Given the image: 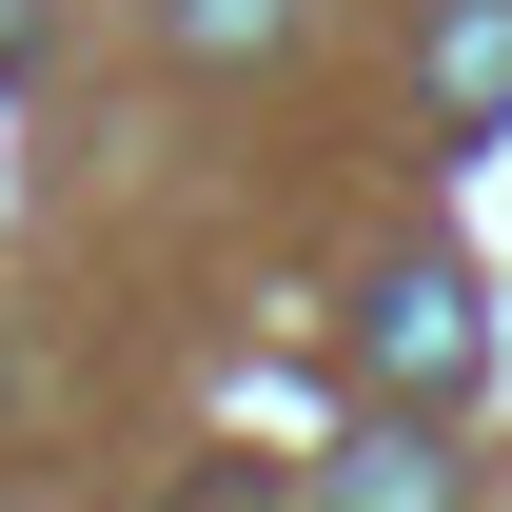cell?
<instances>
[{"mask_svg": "<svg viewBox=\"0 0 512 512\" xmlns=\"http://www.w3.org/2000/svg\"><path fill=\"white\" fill-rule=\"evenodd\" d=\"M473 355H493V316H473V276H453V256H414V276L355 296V375H375V394H453Z\"/></svg>", "mask_w": 512, "mask_h": 512, "instance_id": "cell-1", "label": "cell"}, {"mask_svg": "<svg viewBox=\"0 0 512 512\" xmlns=\"http://www.w3.org/2000/svg\"><path fill=\"white\" fill-rule=\"evenodd\" d=\"M434 119H453V158L512 138V0H453L434 20Z\"/></svg>", "mask_w": 512, "mask_h": 512, "instance_id": "cell-2", "label": "cell"}, {"mask_svg": "<svg viewBox=\"0 0 512 512\" xmlns=\"http://www.w3.org/2000/svg\"><path fill=\"white\" fill-rule=\"evenodd\" d=\"M335 512H453V453L414 434V414H375V434L335 453Z\"/></svg>", "mask_w": 512, "mask_h": 512, "instance_id": "cell-3", "label": "cell"}, {"mask_svg": "<svg viewBox=\"0 0 512 512\" xmlns=\"http://www.w3.org/2000/svg\"><path fill=\"white\" fill-rule=\"evenodd\" d=\"M178 40L197 60H256V40H296V0H178Z\"/></svg>", "mask_w": 512, "mask_h": 512, "instance_id": "cell-4", "label": "cell"}, {"mask_svg": "<svg viewBox=\"0 0 512 512\" xmlns=\"http://www.w3.org/2000/svg\"><path fill=\"white\" fill-rule=\"evenodd\" d=\"M178 512H296V493H276V473H256V453H217V473H197Z\"/></svg>", "mask_w": 512, "mask_h": 512, "instance_id": "cell-5", "label": "cell"}, {"mask_svg": "<svg viewBox=\"0 0 512 512\" xmlns=\"http://www.w3.org/2000/svg\"><path fill=\"white\" fill-rule=\"evenodd\" d=\"M20 40H40V20H20V0H0V60H20Z\"/></svg>", "mask_w": 512, "mask_h": 512, "instance_id": "cell-6", "label": "cell"}]
</instances>
